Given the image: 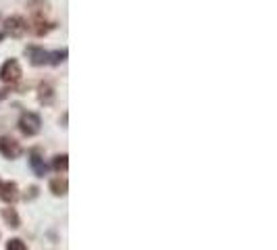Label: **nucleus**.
<instances>
[{
    "mask_svg": "<svg viewBox=\"0 0 277 250\" xmlns=\"http://www.w3.org/2000/svg\"><path fill=\"white\" fill-rule=\"evenodd\" d=\"M40 125H42V121L36 113H23L19 119V130L25 136H36L40 132Z\"/></svg>",
    "mask_w": 277,
    "mask_h": 250,
    "instance_id": "nucleus-1",
    "label": "nucleus"
},
{
    "mask_svg": "<svg viewBox=\"0 0 277 250\" xmlns=\"http://www.w3.org/2000/svg\"><path fill=\"white\" fill-rule=\"evenodd\" d=\"M0 79L5 84H15L21 79V65L15 58H9L3 67H0Z\"/></svg>",
    "mask_w": 277,
    "mask_h": 250,
    "instance_id": "nucleus-2",
    "label": "nucleus"
},
{
    "mask_svg": "<svg viewBox=\"0 0 277 250\" xmlns=\"http://www.w3.org/2000/svg\"><path fill=\"white\" fill-rule=\"evenodd\" d=\"M0 154H3L5 159H17L21 154L19 142H15L13 138H0Z\"/></svg>",
    "mask_w": 277,
    "mask_h": 250,
    "instance_id": "nucleus-3",
    "label": "nucleus"
},
{
    "mask_svg": "<svg viewBox=\"0 0 277 250\" xmlns=\"http://www.w3.org/2000/svg\"><path fill=\"white\" fill-rule=\"evenodd\" d=\"M0 198L5 202H15L19 198V190L15 181H3L0 183Z\"/></svg>",
    "mask_w": 277,
    "mask_h": 250,
    "instance_id": "nucleus-4",
    "label": "nucleus"
},
{
    "mask_svg": "<svg viewBox=\"0 0 277 250\" xmlns=\"http://www.w3.org/2000/svg\"><path fill=\"white\" fill-rule=\"evenodd\" d=\"M25 54H27L29 60H32V65H44V62H48V52H46L44 48L27 46V48H25Z\"/></svg>",
    "mask_w": 277,
    "mask_h": 250,
    "instance_id": "nucleus-5",
    "label": "nucleus"
},
{
    "mask_svg": "<svg viewBox=\"0 0 277 250\" xmlns=\"http://www.w3.org/2000/svg\"><path fill=\"white\" fill-rule=\"evenodd\" d=\"M7 31L11 36H15V38H19V36H23L25 31H27V23L21 19V17H11V19H7Z\"/></svg>",
    "mask_w": 277,
    "mask_h": 250,
    "instance_id": "nucleus-6",
    "label": "nucleus"
},
{
    "mask_svg": "<svg viewBox=\"0 0 277 250\" xmlns=\"http://www.w3.org/2000/svg\"><path fill=\"white\" fill-rule=\"evenodd\" d=\"M29 165H32V169L38 177H44L46 171H48V167H46V163H44V159L40 156L38 150H32V154H29Z\"/></svg>",
    "mask_w": 277,
    "mask_h": 250,
    "instance_id": "nucleus-7",
    "label": "nucleus"
},
{
    "mask_svg": "<svg viewBox=\"0 0 277 250\" xmlns=\"http://www.w3.org/2000/svg\"><path fill=\"white\" fill-rule=\"evenodd\" d=\"M67 190H69V181H67L65 177H54V179L50 181V192H52L54 196H65Z\"/></svg>",
    "mask_w": 277,
    "mask_h": 250,
    "instance_id": "nucleus-8",
    "label": "nucleus"
},
{
    "mask_svg": "<svg viewBox=\"0 0 277 250\" xmlns=\"http://www.w3.org/2000/svg\"><path fill=\"white\" fill-rule=\"evenodd\" d=\"M3 219L9 223V227H13V230H17L21 225V219H19V215H17L15 209H3Z\"/></svg>",
    "mask_w": 277,
    "mask_h": 250,
    "instance_id": "nucleus-9",
    "label": "nucleus"
},
{
    "mask_svg": "<svg viewBox=\"0 0 277 250\" xmlns=\"http://www.w3.org/2000/svg\"><path fill=\"white\" fill-rule=\"evenodd\" d=\"M69 156L67 154H56L54 156V161H52V167L56 169V171H67V167H69Z\"/></svg>",
    "mask_w": 277,
    "mask_h": 250,
    "instance_id": "nucleus-10",
    "label": "nucleus"
},
{
    "mask_svg": "<svg viewBox=\"0 0 277 250\" xmlns=\"http://www.w3.org/2000/svg\"><path fill=\"white\" fill-rule=\"evenodd\" d=\"M52 98H54L52 88H50L48 84H42V86H40V100H42V102H46V105H50V102H52Z\"/></svg>",
    "mask_w": 277,
    "mask_h": 250,
    "instance_id": "nucleus-11",
    "label": "nucleus"
},
{
    "mask_svg": "<svg viewBox=\"0 0 277 250\" xmlns=\"http://www.w3.org/2000/svg\"><path fill=\"white\" fill-rule=\"evenodd\" d=\"M67 58V50L63 48V50H56V52H52V54H48V62H52V65H58V62H63Z\"/></svg>",
    "mask_w": 277,
    "mask_h": 250,
    "instance_id": "nucleus-12",
    "label": "nucleus"
},
{
    "mask_svg": "<svg viewBox=\"0 0 277 250\" xmlns=\"http://www.w3.org/2000/svg\"><path fill=\"white\" fill-rule=\"evenodd\" d=\"M7 250H27V248H25V244H23L19 238H13V240H9Z\"/></svg>",
    "mask_w": 277,
    "mask_h": 250,
    "instance_id": "nucleus-13",
    "label": "nucleus"
},
{
    "mask_svg": "<svg viewBox=\"0 0 277 250\" xmlns=\"http://www.w3.org/2000/svg\"><path fill=\"white\" fill-rule=\"evenodd\" d=\"M0 40H3V34H0Z\"/></svg>",
    "mask_w": 277,
    "mask_h": 250,
    "instance_id": "nucleus-14",
    "label": "nucleus"
},
{
    "mask_svg": "<svg viewBox=\"0 0 277 250\" xmlns=\"http://www.w3.org/2000/svg\"><path fill=\"white\" fill-rule=\"evenodd\" d=\"M0 183H3V181H0Z\"/></svg>",
    "mask_w": 277,
    "mask_h": 250,
    "instance_id": "nucleus-15",
    "label": "nucleus"
}]
</instances>
